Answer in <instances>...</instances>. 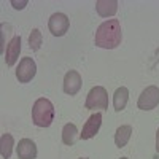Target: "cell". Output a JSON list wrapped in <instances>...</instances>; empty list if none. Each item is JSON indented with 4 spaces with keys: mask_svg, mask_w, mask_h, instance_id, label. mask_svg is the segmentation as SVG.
Masks as SVG:
<instances>
[{
    "mask_svg": "<svg viewBox=\"0 0 159 159\" xmlns=\"http://www.w3.org/2000/svg\"><path fill=\"white\" fill-rule=\"evenodd\" d=\"M123 32H121V24L118 19H107L103 21L96 32L94 43L99 48L103 49H115L121 45Z\"/></svg>",
    "mask_w": 159,
    "mask_h": 159,
    "instance_id": "cell-1",
    "label": "cell"
},
{
    "mask_svg": "<svg viewBox=\"0 0 159 159\" xmlns=\"http://www.w3.org/2000/svg\"><path fill=\"white\" fill-rule=\"evenodd\" d=\"M52 119H54V107H52L51 100L42 97L37 99L34 107H32V121L38 127H48L51 126Z\"/></svg>",
    "mask_w": 159,
    "mask_h": 159,
    "instance_id": "cell-2",
    "label": "cell"
},
{
    "mask_svg": "<svg viewBox=\"0 0 159 159\" xmlns=\"http://www.w3.org/2000/svg\"><path fill=\"white\" fill-rule=\"evenodd\" d=\"M84 107L89 108V110H96V108H100V110H107L108 108V94L105 88L102 86H96L89 91V94L86 97V103Z\"/></svg>",
    "mask_w": 159,
    "mask_h": 159,
    "instance_id": "cell-3",
    "label": "cell"
},
{
    "mask_svg": "<svg viewBox=\"0 0 159 159\" xmlns=\"http://www.w3.org/2000/svg\"><path fill=\"white\" fill-rule=\"evenodd\" d=\"M159 105V88L157 86H148L143 89V92L139 97L137 107L140 110H153Z\"/></svg>",
    "mask_w": 159,
    "mask_h": 159,
    "instance_id": "cell-4",
    "label": "cell"
},
{
    "mask_svg": "<svg viewBox=\"0 0 159 159\" xmlns=\"http://www.w3.org/2000/svg\"><path fill=\"white\" fill-rule=\"evenodd\" d=\"M69 25H70V19L67 18V15H64V13H54V15H51V18L48 21L49 32L54 37L65 35L69 30Z\"/></svg>",
    "mask_w": 159,
    "mask_h": 159,
    "instance_id": "cell-5",
    "label": "cell"
},
{
    "mask_svg": "<svg viewBox=\"0 0 159 159\" xmlns=\"http://www.w3.org/2000/svg\"><path fill=\"white\" fill-rule=\"evenodd\" d=\"M37 73V65L32 57H22L18 69H16V78L19 83H29Z\"/></svg>",
    "mask_w": 159,
    "mask_h": 159,
    "instance_id": "cell-6",
    "label": "cell"
},
{
    "mask_svg": "<svg viewBox=\"0 0 159 159\" xmlns=\"http://www.w3.org/2000/svg\"><path fill=\"white\" fill-rule=\"evenodd\" d=\"M100 124H102V113H94L88 118V121L84 123L83 126V130L80 134V139L83 140H89L92 139L100 129Z\"/></svg>",
    "mask_w": 159,
    "mask_h": 159,
    "instance_id": "cell-7",
    "label": "cell"
},
{
    "mask_svg": "<svg viewBox=\"0 0 159 159\" xmlns=\"http://www.w3.org/2000/svg\"><path fill=\"white\" fill-rule=\"evenodd\" d=\"M81 89V75L76 70H69L64 76V92L69 96H75Z\"/></svg>",
    "mask_w": 159,
    "mask_h": 159,
    "instance_id": "cell-8",
    "label": "cell"
},
{
    "mask_svg": "<svg viewBox=\"0 0 159 159\" xmlns=\"http://www.w3.org/2000/svg\"><path fill=\"white\" fill-rule=\"evenodd\" d=\"M19 51H21V37H13L5 49V62L8 67L15 65L18 57H19Z\"/></svg>",
    "mask_w": 159,
    "mask_h": 159,
    "instance_id": "cell-9",
    "label": "cell"
},
{
    "mask_svg": "<svg viewBox=\"0 0 159 159\" xmlns=\"http://www.w3.org/2000/svg\"><path fill=\"white\" fill-rule=\"evenodd\" d=\"M18 157L19 159H35L37 157V145L30 139H22L18 145Z\"/></svg>",
    "mask_w": 159,
    "mask_h": 159,
    "instance_id": "cell-10",
    "label": "cell"
},
{
    "mask_svg": "<svg viewBox=\"0 0 159 159\" xmlns=\"http://www.w3.org/2000/svg\"><path fill=\"white\" fill-rule=\"evenodd\" d=\"M96 10L99 13V16H102V18L115 16L118 11V2L116 0H97Z\"/></svg>",
    "mask_w": 159,
    "mask_h": 159,
    "instance_id": "cell-11",
    "label": "cell"
},
{
    "mask_svg": "<svg viewBox=\"0 0 159 159\" xmlns=\"http://www.w3.org/2000/svg\"><path fill=\"white\" fill-rule=\"evenodd\" d=\"M127 100H129V89L121 86L115 91L113 94V107L116 111H123L127 105Z\"/></svg>",
    "mask_w": 159,
    "mask_h": 159,
    "instance_id": "cell-12",
    "label": "cell"
},
{
    "mask_svg": "<svg viewBox=\"0 0 159 159\" xmlns=\"http://www.w3.org/2000/svg\"><path fill=\"white\" fill-rule=\"evenodd\" d=\"M132 135V127L130 126H119L116 129V134H115V143L118 148H123L127 145L129 139Z\"/></svg>",
    "mask_w": 159,
    "mask_h": 159,
    "instance_id": "cell-13",
    "label": "cell"
},
{
    "mask_svg": "<svg viewBox=\"0 0 159 159\" xmlns=\"http://www.w3.org/2000/svg\"><path fill=\"white\" fill-rule=\"evenodd\" d=\"M13 145H15V140H13L11 134H3L0 137V150H2L3 159H10L11 151H13Z\"/></svg>",
    "mask_w": 159,
    "mask_h": 159,
    "instance_id": "cell-14",
    "label": "cell"
},
{
    "mask_svg": "<svg viewBox=\"0 0 159 159\" xmlns=\"http://www.w3.org/2000/svg\"><path fill=\"white\" fill-rule=\"evenodd\" d=\"M76 134H78V129L75 124H72V123L65 124L62 129V142L65 145H73L76 140Z\"/></svg>",
    "mask_w": 159,
    "mask_h": 159,
    "instance_id": "cell-15",
    "label": "cell"
},
{
    "mask_svg": "<svg viewBox=\"0 0 159 159\" xmlns=\"http://www.w3.org/2000/svg\"><path fill=\"white\" fill-rule=\"evenodd\" d=\"M43 43V37H42V32L38 29H32L30 35H29V46L32 51H38L40 46Z\"/></svg>",
    "mask_w": 159,
    "mask_h": 159,
    "instance_id": "cell-16",
    "label": "cell"
},
{
    "mask_svg": "<svg viewBox=\"0 0 159 159\" xmlns=\"http://www.w3.org/2000/svg\"><path fill=\"white\" fill-rule=\"evenodd\" d=\"M11 5H15L16 10H21V8H24V5H27V2H15V0H13Z\"/></svg>",
    "mask_w": 159,
    "mask_h": 159,
    "instance_id": "cell-17",
    "label": "cell"
},
{
    "mask_svg": "<svg viewBox=\"0 0 159 159\" xmlns=\"http://www.w3.org/2000/svg\"><path fill=\"white\" fill-rule=\"evenodd\" d=\"M156 151L159 153V129L156 130Z\"/></svg>",
    "mask_w": 159,
    "mask_h": 159,
    "instance_id": "cell-18",
    "label": "cell"
},
{
    "mask_svg": "<svg viewBox=\"0 0 159 159\" xmlns=\"http://www.w3.org/2000/svg\"><path fill=\"white\" fill-rule=\"evenodd\" d=\"M80 159H88V157H80Z\"/></svg>",
    "mask_w": 159,
    "mask_h": 159,
    "instance_id": "cell-19",
    "label": "cell"
},
{
    "mask_svg": "<svg viewBox=\"0 0 159 159\" xmlns=\"http://www.w3.org/2000/svg\"><path fill=\"white\" fill-rule=\"evenodd\" d=\"M121 159H127V157H121Z\"/></svg>",
    "mask_w": 159,
    "mask_h": 159,
    "instance_id": "cell-20",
    "label": "cell"
}]
</instances>
